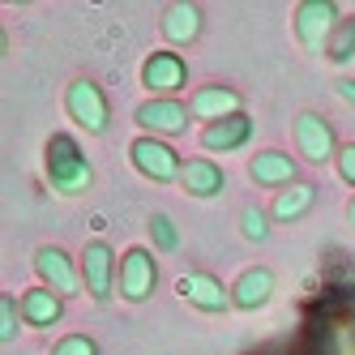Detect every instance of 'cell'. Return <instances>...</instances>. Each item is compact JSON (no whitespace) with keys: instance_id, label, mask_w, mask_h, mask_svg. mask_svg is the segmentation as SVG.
Masks as SVG:
<instances>
[{"instance_id":"obj_1","label":"cell","mask_w":355,"mask_h":355,"mask_svg":"<svg viewBox=\"0 0 355 355\" xmlns=\"http://www.w3.org/2000/svg\"><path fill=\"white\" fill-rule=\"evenodd\" d=\"M43 171H47V180H52L56 193H86L90 189V163L82 155V146L78 137H69V133H52L43 146Z\"/></svg>"},{"instance_id":"obj_2","label":"cell","mask_w":355,"mask_h":355,"mask_svg":"<svg viewBox=\"0 0 355 355\" xmlns=\"http://www.w3.org/2000/svg\"><path fill=\"white\" fill-rule=\"evenodd\" d=\"M120 278V266H116V252L107 240H90L82 248V287L94 304H107L112 300V287Z\"/></svg>"},{"instance_id":"obj_3","label":"cell","mask_w":355,"mask_h":355,"mask_svg":"<svg viewBox=\"0 0 355 355\" xmlns=\"http://www.w3.org/2000/svg\"><path fill=\"white\" fill-rule=\"evenodd\" d=\"M64 112L82 124L86 133H107L112 124V107H107V94L98 90L90 78H78L69 90H64Z\"/></svg>"},{"instance_id":"obj_4","label":"cell","mask_w":355,"mask_h":355,"mask_svg":"<svg viewBox=\"0 0 355 355\" xmlns=\"http://www.w3.org/2000/svg\"><path fill=\"white\" fill-rule=\"evenodd\" d=\"M295 146H300L304 163H317V167L338 163V150H343L338 137H334V124H329L325 116H317V112L295 116Z\"/></svg>"},{"instance_id":"obj_5","label":"cell","mask_w":355,"mask_h":355,"mask_svg":"<svg viewBox=\"0 0 355 355\" xmlns=\"http://www.w3.org/2000/svg\"><path fill=\"white\" fill-rule=\"evenodd\" d=\"M129 159H133V167L146 175V180H159V184H167V180H175V175H184V163H180V155L163 141V137H133V146H129Z\"/></svg>"},{"instance_id":"obj_6","label":"cell","mask_w":355,"mask_h":355,"mask_svg":"<svg viewBox=\"0 0 355 355\" xmlns=\"http://www.w3.org/2000/svg\"><path fill=\"white\" fill-rule=\"evenodd\" d=\"M120 295L129 304H141L155 295V283H159V266H155V252L150 248H129L120 257Z\"/></svg>"},{"instance_id":"obj_7","label":"cell","mask_w":355,"mask_h":355,"mask_svg":"<svg viewBox=\"0 0 355 355\" xmlns=\"http://www.w3.org/2000/svg\"><path fill=\"white\" fill-rule=\"evenodd\" d=\"M338 21H343V13L334 0H304V5H295V35L304 47H321L325 52V43L338 31Z\"/></svg>"},{"instance_id":"obj_8","label":"cell","mask_w":355,"mask_h":355,"mask_svg":"<svg viewBox=\"0 0 355 355\" xmlns=\"http://www.w3.org/2000/svg\"><path fill=\"white\" fill-rule=\"evenodd\" d=\"M189 107L180 103V98H146V103L133 112V120L146 129V137H175V133H184L189 129Z\"/></svg>"},{"instance_id":"obj_9","label":"cell","mask_w":355,"mask_h":355,"mask_svg":"<svg viewBox=\"0 0 355 355\" xmlns=\"http://www.w3.org/2000/svg\"><path fill=\"white\" fill-rule=\"evenodd\" d=\"M35 274L43 278V287L56 291V295H73L82 287V261H73L64 248H52V244H43L35 252Z\"/></svg>"},{"instance_id":"obj_10","label":"cell","mask_w":355,"mask_h":355,"mask_svg":"<svg viewBox=\"0 0 355 355\" xmlns=\"http://www.w3.org/2000/svg\"><path fill=\"white\" fill-rule=\"evenodd\" d=\"M184 78H189V64H184V56H175L171 47L150 52L146 64H141V86L159 90V98H175V90L184 86Z\"/></svg>"},{"instance_id":"obj_11","label":"cell","mask_w":355,"mask_h":355,"mask_svg":"<svg viewBox=\"0 0 355 355\" xmlns=\"http://www.w3.org/2000/svg\"><path fill=\"white\" fill-rule=\"evenodd\" d=\"M175 295L189 300L193 309H201V313H227V304H232V291H223L218 278L214 274H201V270L175 278Z\"/></svg>"},{"instance_id":"obj_12","label":"cell","mask_w":355,"mask_h":355,"mask_svg":"<svg viewBox=\"0 0 355 355\" xmlns=\"http://www.w3.org/2000/svg\"><path fill=\"white\" fill-rule=\"evenodd\" d=\"M270 295H274V274H270L266 266L244 270V274L236 278V283H232V304H236V309H244V313L266 309Z\"/></svg>"},{"instance_id":"obj_13","label":"cell","mask_w":355,"mask_h":355,"mask_svg":"<svg viewBox=\"0 0 355 355\" xmlns=\"http://www.w3.org/2000/svg\"><path fill=\"white\" fill-rule=\"evenodd\" d=\"M248 175L266 189H287V184H295V159L283 155V150H257L248 163Z\"/></svg>"},{"instance_id":"obj_14","label":"cell","mask_w":355,"mask_h":355,"mask_svg":"<svg viewBox=\"0 0 355 355\" xmlns=\"http://www.w3.org/2000/svg\"><path fill=\"white\" fill-rule=\"evenodd\" d=\"M248 137H252V120L244 116V112H236V116H227V120H214V124H206L201 129V146L206 150H240V146H248Z\"/></svg>"},{"instance_id":"obj_15","label":"cell","mask_w":355,"mask_h":355,"mask_svg":"<svg viewBox=\"0 0 355 355\" xmlns=\"http://www.w3.org/2000/svg\"><path fill=\"white\" fill-rule=\"evenodd\" d=\"M189 112L197 120H227V116H236L240 112V94L236 90H227V86H201L193 98H189Z\"/></svg>"},{"instance_id":"obj_16","label":"cell","mask_w":355,"mask_h":355,"mask_svg":"<svg viewBox=\"0 0 355 355\" xmlns=\"http://www.w3.org/2000/svg\"><path fill=\"white\" fill-rule=\"evenodd\" d=\"M21 317H26V325H56L64 317V295L56 291H47V287H31V291H21Z\"/></svg>"},{"instance_id":"obj_17","label":"cell","mask_w":355,"mask_h":355,"mask_svg":"<svg viewBox=\"0 0 355 355\" xmlns=\"http://www.w3.org/2000/svg\"><path fill=\"white\" fill-rule=\"evenodd\" d=\"M180 184H184L193 197H218L223 184H227V175H223V167H218L214 159H189Z\"/></svg>"},{"instance_id":"obj_18","label":"cell","mask_w":355,"mask_h":355,"mask_svg":"<svg viewBox=\"0 0 355 355\" xmlns=\"http://www.w3.org/2000/svg\"><path fill=\"white\" fill-rule=\"evenodd\" d=\"M313 201H317V189H313V184H304V180H295V184H287L283 193H274L270 214H274V218H283V223H295V218H304V214L313 210Z\"/></svg>"},{"instance_id":"obj_19","label":"cell","mask_w":355,"mask_h":355,"mask_svg":"<svg viewBox=\"0 0 355 355\" xmlns=\"http://www.w3.org/2000/svg\"><path fill=\"white\" fill-rule=\"evenodd\" d=\"M163 35H167V43H193L201 35V9L197 5H167L163 9Z\"/></svg>"},{"instance_id":"obj_20","label":"cell","mask_w":355,"mask_h":355,"mask_svg":"<svg viewBox=\"0 0 355 355\" xmlns=\"http://www.w3.org/2000/svg\"><path fill=\"white\" fill-rule=\"evenodd\" d=\"M325 60H329V64H347V60H355V13L343 17L338 31L329 35V43H325Z\"/></svg>"},{"instance_id":"obj_21","label":"cell","mask_w":355,"mask_h":355,"mask_svg":"<svg viewBox=\"0 0 355 355\" xmlns=\"http://www.w3.org/2000/svg\"><path fill=\"white\" fill-rule=\"evenodd\" d=\"M17 321H26L21 317V300H13V291H0V343L17 338Z\"/></svg>"},{"instance_id":"obj_22","label":"cell","mask_w":355,"mask_h":355,"mask_svg":"<svg viewBox=\"0 0 355 355\" xmlns=\"http://www.w3.org/2000/svg\"><path fill=\"white\" fill-rule=\"evenodd\" d=\"M150 240H155L159 252H175L180 248V236H175V223L167 214H150Z\"/></svg>"},{"instance_id":"obj_23","label":"cell","mask_w":355,"mask_h":355,"mask_svg":"<svg viewBox=\"0 0 355 355\" xmlns=\"http://www.w3.org/2000/svg\"><path fill=\"white\" fill-rule=\"evenodd\" d=\"M52 355H98V343H94L90 334H64V338L52 347Z\"/></svg>"},{"instance_id":"obj_24","label":"cell","mask_w":355,"mask_h":355,"mask_svg":"<svg viewBox=\"0 0 355 355\" xmlns=\"http://www.w3.org/2000/svg\"><path fill=\"white\" fill-rule=\"evenodd\" d=\"M244 236H248V240H266V236H270V218H266L257 206L244 210Z\"/></svg>"},{"instance_id":"obj_25","label":"cell","mask_w":355,"mask_h":355,"mask_svg":"<svg viewBox=\"0 0 355 355\" xmlns=\"http://www.w3.org/2000/svg\"><path fill=\"white\" fill-rule=\"evenodd\" d=\"M334 167H338V175H343V180L355 189V141H347V146L338 150V163H334Z\"/></svg>"},{"instance_id":"obj_26","label":"cell","mask_w":355,"mask_h":355,"mask_svg":"<svg viewBox=\"0 0 355 355\" xmlns=\"http://www.w3.org/2000/svg\"><path fill=\"white\" fill-rule=\"evenodd\" d=\"M338 90H343L347 103H355V82H351V78H347V82H338Z\"/></svg>"},{"instance_id":"obj_27","label":"cell","mask_w":355,"mask_h":355,"mask_svg":"<svg viewBox=\"0 0 355 355\" xmlns=\"http://www.w3.org/2000/svg\"><path fill=\"white\" fill-rule=\"evenodd\" d=\"M347 218H351V223H355V197H351V206H347Z\"/></svg>"}]
</instances>
